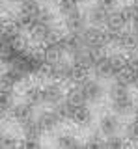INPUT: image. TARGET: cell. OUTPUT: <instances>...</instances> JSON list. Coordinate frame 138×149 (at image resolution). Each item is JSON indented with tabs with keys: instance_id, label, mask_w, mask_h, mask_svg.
I'll return each instance as SVG.
<instances>
[{
	"instance_id": "obj_32",
	"label": "cell",
	"mask_w": 138,
	"mask_h": 149,
	"mask_svg": "<svg viewBox=\"0 0 138 149\" xmlns=\"http://www.w3.org/2000/svg\"><path fill=\"white\" fill-rule=\"evenodd\" d=\"M8 114H10V110H8V108H4V106H0V121L6 118Z\"/></svg>"
},
{
	"instance_id": "obj_6",
	"label": "cell",
	"mask_w": 138,
	"mask_h": 149,
	"mask_svg": "<svg viewBox=\"0 0 138 149\" xmlns=\"http://www.w3.org/2000/svg\"><path fill=\"white\" fill-rule=\"evenodd\" d=\"M63 24H66V30L71 32V34H80V32L86 30V26L90 24L86 13H82L80 9L69 13V15L63 17Z\"/></svg>"
},
{
	"instance_id": "obj_17",
	"label": "cell",
	"mask_w": 138,
	"mask_h": 149,
	"mask_svg": "<svg viewBox=\"0 0 138 149\" xmlns=\"http://www.w3.org/2000/svg\"><path fill=\"white\" fill-rule=\"evenodd\" d=\"M52 108L56 110V114H58L63 121H67V119H73L77 106H75V104H71V102H69L67 99H63V101H60L56 106H52Z\"/></svg>"
},
{
	"instance_id": "obj_12",
	"label": "cell",
	"mask_w": 138,
	"mask_h": 149,
	"mask_svg": "<svg viewBox=\"0 0 138 149\" xmlns=\"http://www.w3.org/2000/svg\"><path fill=\"white\" fill-rule=\"evenodd\" d=\"M108 9H105L103 6H99V4H95V6H91L88 9V13H86V17H88V22L93 26H107V21H108Z\"/></svg>"
},
{
	"instance_id": "obj_18",
	"label": "cell",
	"mask_w": 138,
	"mask_h": 149,
	"mask_svg": "<svg viewBox=\"0 0 138 149\" xmlns=\"http://www.w3.org/2000/svg\"><path fill=\"white\" fill-rule=\"evenodd\" d=\"M135 78H136V71H132L129 65L125 69H121L119 73L114 74V82L121 84V86H127V88H131L132 84H135Z\"/></svg>"
},
{
	"instance_id": "obj_16",
	"label": "cell",
	"mask_w": 138,
	"mask_h": 149,
	"mask_svg": "<svg viewBox=\"0 0 138 149\" xmlns=\"http://www.w3.org/2000/svg\"><path fill=\"white\" fill-rule=\"evenodd\" d=\"M56 146L58 147H66V149H73V147H79L80 142L73 132L66 130V132H60L56 136Z\"/></svg>"
},
{
	"instance_id": "obj_38",
	"label": "cell",
	"mask_w": 138,
	"mask_h": 149,
	"mask_svg": "<svg viewBox=\"0 0 138 149\" xmlns=\"http://www.w3.org/2000/svg\"><path fill=\"white\" fill-rule=\"evenodd\" d=\"M135 102H136V108H138V95H136V99H135Z\"/></svg>"
},
{
	"instance_id": "obj_13",
	"label": "cell",
	"mask_w": 138,
	"mask_h": 149,
	"mask_svg": "<svg viewBox=\"0 0 138 149\" xmlns=\"http://www.w3.org/2000/svg\"><path fill=\"white\" fill-rule=\"evenodd\" d=\"M22 127V134H24V140H39L41 138V134L45 132L43 129H41V125H39V121L38 119H30V121H26V123H22L21 125Z\"/></svg>"
},
{
	"instance_id": "obj_9",
	"label": "cell",
	"mask_w": 138,
	"mask_h": 149,
	"mask_svg": "<svg viewBox=\"0 0 138 149\" xmlns=\"http://www.w3.org/2000/svg\"><path fill=\"white\" fill-rule=\"evenodd\" d=\"M110 101H112V112L118 116H131L136 112V102L131 97V93L118 97V99H110Z\"/></svg>"
},
{
	"instance_id": "obj_30",
	"label": "cell",
	"mask_w": 138,
	"mask_h": 149,
	"mask_svg": "<svg viewBox=\"0 0 138 149\" xmlns=\"http://www.w3.org/2000/svg\"><path fill=\"white\" fill-rule=\"evenodd\" d=\"M99 6H103L105 9H108V11H112V9H116L118 6V0H97Z\"/></svg>"
},
{
	"instance_id": "obj_4",
	"label": "cell",
	"mask_w": 138,
	"mask_h": 149,
	"mask_svg": "<svg viewBox=\"0 0 138 149\" xmlns=\"http://www.w3.org/2000/svg\"><path fill=\"white\" fill-rule=\"evenodd\" d=\"M66 54H67V49H66V39L63 37H56L54 41L45 45V49H43V56L47 63L60 62V60H63Z\"/></svg>"
},
{
	"instance_id": "obj_33",
	"label": "cell",
	"mask_w": 138,
	"mask_h": 149,
	"mask_svg": "<svg viewBox=\"0 0 138 149\" xmlns=\"http://www.w3.org/2000/svg\"><path fill=\"white\" fill-rule=\"evenodd\" d=\"M4 26H6V22H4V19H2V17H0V32H2V30H4Z\"/></svg>"
},
{
	"instance_id": "obj_2",
	"label": "cell",
	"mask_w": 138,
	"mask_h": 149,
	"mask_svg": "<svg viewBox=\"0 0 138 149\" xmlns=\"http://www.w3.org/2000/svg\"><path fill=\"white\" fill-rule=\"evenodd\" d=\"M45 63L47 62H45L43 52H26L22 56V60L17 63V67H21L22 71L30 77V74H41Z\"/></svg>"
},
{
	"instance_id": "obj_14",
	"label": "cell",
	"mask_w": 138,
	"mask_h": 149,
	"mask_svg": "<svg viewBox=\"0 0 138 149\" xmlns=\"http://www.w3.org/2000/svg\"><path fill=\"white\" fill-rule=\"evenodd\" d=\"M71 121H75L79 127H90L91 121H93V114H91V110H90L86 104H84V106H77L75 116H73Z\"/></svg>"
},
{
	"instance_id": "obj_37",
	"label": "cell",
	"mask_w": 138,
	"mask_h": 149,
	"mask_svg": "<svg viewBox=\"0 0 138 149\" xmlns=\"http://www.w3.org/2000/svg\"><path fill=\"white\" fill-rule=\"evenodd\" d=\"M4 8V0H0V9H2Z\"/></svg>"
},
{
	"instance_id": "obj_28",
	"label": "cell",
	"mask_w": 138,
	"mask_h": 149,
	"mask_svg": "<svg viewBox=\"0 0 138 149\" xmlns=\"http://www.w3.org/2000/svg\"><path fill=\"white\" fill-rule=\"evenodd\" d=\"M36 21H39V22H54V13L50 11V9H47V8H43L39 11V15H38V19Z\"/></svg>"
},
{
	"instance_id": "obj_21",
	"label": "cell",
	"mask_w": 138,
	"mask_h": 149,
	"mask_svg": "<svg viewBox=\"0 0 138 149\" xmlns=\"http://www.w3.org/2000/svg\"><path fill=\"white\" fill-rule=\"evenodd\" d=\"M24 99H26V102H30L32 106L43 104V101H41V88H39V86H30V88H26Z\"/></svg>"
},
{
	"instance_id": "obj_24",
	"label": "cell",
	"mask_w": 138,
	"mask_h": 149,
	"mask_svg": "<svg viewBox=\"0 0 138 149\" xmlns=\"http://www.w3.org/2000/svg\"><path fill=\"white\" fill-rule=\"evenodd\" d=\"M105 147H125L127 140L125 136H119V134H110V136H105Z\"/></svg>"
},
{
	"instance_id": "obj_8",
	"label": "cell",
	"mask_w": 138,
	"mask_h": 149,
	"mask_svg": "<svg viewBox=\"0 0 138 149\" xmlns=\"http://www.w3.org/2000/svg\"><path fill=\"white\" fill-rule=\"evenodd\" d=\"M121 129V121H119L118 114H105L99 119V132L103 136H110V134H118Z\"/></svg>"
},
{
	"instance_id": "obj_11",
	"label": "cell",
	"mask_w": 138,
	"mask_h": 149,
	"mask_svg": "<svg viewBox=\"0 0 138 149\" xmlns=\"http://www.w3.org/2000/svg\"><path fill=\"white\" fill-rule=\"evenodd\" d=\"M39 121V125H41V129L45 130V132H50V130H54L56 127H60V123H62V118L56 114V110H45V112H41V114L36 118Z\"/></svg>"
},
{
	"instance_id": "obj_26",
	"label": "cell",
	"mask_w": 138,
	"mask_h": 149,
	"mask_svg": "<svg viewBox=\"0 0 138 149\" xmlns=\"http://www.w3.org/2000/svg\"><path fill=\"white\" fill-rule=\"evenodd\" d=\"M110 60H112V67H114V74L119 73L121 69L127 67V58L123 54H110Z\"/></svg>"
},
{
	"instance_id": "obj_29",
	"label": "cell",
	"mask_w": 138,
	"mask_h": 149,
	"mask_svg": "<svg viewBox=\"0 0 138 149\" xmlns=\"http://www.w3.org/2000/svg\"><path fill=\"white\" fill-rule=\"evenodd\" d=\"M127 65L132 69V71L138 73V49L129 52V56H127Z\"/></svg>"
},
{
	"instance_id": "obj_20",
	"label": "cell",
	"mask_w": 138,
	"mask_h": 149,
	"mask_svg": "<svg viewBox=\"0 0 138 149\" xmlns=\"http://www.w3.org/2000/svg\"><path fill=\"white\" fill-rule=\"evenodd\" d=\"M41 9H43V6H41L39 0H22L21 2V11H24L26 15H30L34 21L38 19Z\"/></svg>"
},
{
	"instance_id": "obj_40",
	"label": "cell",
	"mask_w": 138,
	"mask_h": 149,
	"mask_svg": "<svg viewBox=\"0 0 138 149\" xmlns=\"http://www.w3.org/2000/svg\"><path fill=\"white\" fill-rule=\"evenodd\" d=\"M91 2H97V0H91Z\"/></svg>"
},
{
	"instance_id": "obj_22",
	"label": "cell",
	"mask_w": 138,
	"mask_h": 149,
	"mask_svg": "<svg viewBox=\"0 0 138 149\" xmlns=\"http://www.w3.org/2000/svg\"><path fill=\"white\" fill-rule=\"evenodd\" d=\"M123 136H125L127 142H132V143H138V121H129L125 125V130H123Z\"/></svg>"
},
{
	"instance_id": "obj_15",
	"label": "cell",
	"mask_w": 138,
	"mask_h": 149,
	"mask_svg": "<svg viewBox=\"0 0 138 149\" xmlns=\"http://www.w3.org/2000/svg\"><path fill=\"white\" fill-rule=\"evenodd\" d=\"M66 99L71 102V104H75V106H84V104H88V101H86V95H84V90H82L80 84H75V86L69 88Z\"/></svg>"
},
{
	"instance_id": "obj_1",
	"label": "cell",
	"mask_w": 138,
	"mask_h": 149,
	"mask_svg": "<svg viewBox=\"0 0 138 149\" xmlns=\"http://www.w3.org/2000/svg\"><path fill=\"white\" fill-rule=\"evenodd\" d=\"M28 32H30L32 41L41 43V45H47V43H50V41H54L58 37V30L54 28V22H39V21H36Z\"/></svg>"
},
{
	"instance_id": "obj_39",
	"label": "cell",
	"mask_w": 138,
	"mask_h": 149,
	"mask_svg": "<svg viewBox=\"0 0 138 149\" xmlns=\"http://www.w3.org/2000/svg\"><path fill=\"white\" fill-rule=\"evenodd\" d=\"M77 2H84V0H77Z\"/></svg>"
},
{
	"instance_id": "obj_19",
	"label": "cell",
	"mask_w": 138,
	"mask_h": 149,
	"mask_svg": "<svg viewBox=\"0 0 138 149\" xmlns=\"http://www.w3.org/2000/svg\"><path fill=\"white\" fill-rule=\"evenodd\" d=\"M34 22H36L34 19H32L30 15H26L24 11H21V9H19V11H17L15 15H13V19H11V24H15V26L19 28L21 32H24V30H30Z\"/></svg>"
},
{
	"instance_id": "obj_35",
	"label": "cell",
	"mask_w": 138,
	"mask_h": 149,
	"mask_svg": "<svg viewBox=\"0 0 138 149\" xmlns=\"http://www.w3.org/2000/svg\"><path fill=\"white\" fill-rule=\"evenodd\" d=\"M131 4H132V6H135V8L138 9V0H132V2H131Z\"/></svg>"
},
{
	"instance_id": "obj_34",
	"label": "cell",
	"mask_w": 138,
	"mask_h": 149,
	"mask_svg": "<svg viewBox=\"0 0 138 149\" xmlns=\"http://www.w3.org/2000/svg\"><path fill=\"white\" fill-rule=\"evenodd\" d=\"M132 88H136V90H138V73H136V78H135V84H132Z\"/></svg>"
},
{
	"instance_id": "obj_27",
	"label": "cell",
	"mask_w": 138,
	"mask_h": 149,
	"mask_svg": "<svg viewBox=\"0 0 138 149\" xmlns=\"http://www.w3.org/2000/svg\"><path fill=\"white\" fill-rule=\"evenodd\" d=\"M86 146H88V147H105V142H103V136H101V132L90 134V138H88V142H86Z\"/></svg>"
},
{
	"instance_id": "obj_3",
	"label": "cell",
	"mask_w": 138,
	"mask_h": 149,
	"mask_svg": "<svg viewBox=\"0 0 138 149\" xmlns=\"http://www.w3.org/2000/svg\"><path fill=\"white\" fill-rule=\"evenodd\" d=\"M66 99V91H63L62 84L58 80L56 82H49L45 84L43 88H41V101H43V104L47 106H56L60 101Z\"/></svg>"
},
{
	"instance_id": "obj_25",
	"label": "cell",
	"mask_w": 138,
	"mask_h": 149,
	"mask_svg": "<svg viewBox=\"0 0 138 149\" xmlns=\"http://www.w3.org/2000/svg\"><path fill=\"white\" fill-rule=\"evenodd\" d=\"M19 146L17 138L13 136L11 132H6V130H0V147H15Z\"/></svg>"
},
{
	"instance_id": "obj_5",
	"label": "cell",
	"mask_w": 138,
	"mask_h": 149,
	"mask_svg": "<svg viewBox=\"0 0 138 149\" xmlns=\"http://www.w3.org/2000/svg\"><path fill=\"white\" fill-rule=\"evenodd\" d=\"M80 86H82V90H84V95H86V101L88 102H99L101 99L105 97V88H103V84H101L97 78H90V77H86L82 82H79Z\"/></svg>"
},
{
	"instance_id": "obj_36",
	"label": "cell",
	"mask_w": 138,
	"mask_h": 149,
	"mask_svg": "<svg viewBox=\"0 0 138 149\" xmlns=\"http://www.w3.org/2000/svg\"><path fill=\"white\" fill-rule=\"evenodd\" d=\"M10 2H15V4H21L22 0H10Z\"/></svg>"
},
{
	"instance_id": "obj_7",
	"label": "cell",
	"mask_w": 138,
	"mask_h": 149,
	"mask_svg": "<svg viewBox=\"0 0 138 149\" xmlns=\"http://www.w3.org/2000/svg\"><path fill=\"white\" fill-rule=\"evenodd\" d=\"M91 71L93 74L99 78V80H108V78H114V67H112V60L110 56H101V58L95 60V63L91 65Z\"/></svg>"
},
{
	"instance_id": "obj_10",
	"label": "cell",
	"mask_w": 138,
	"mask_h": 149,
	"mask_svg": "<svg viewBox=\"0 0 138 149\" xmlns=\"http://www.w3.org/2000/svg\"><path fill=\"white\" fill-rule=\"evenodd\" d=\"M11 116H13V119L15 121H19V123H26V121H30V119H34L36 118V110H34V106L30 104V102H17V104H13V108H11Z\"/></svg>"
},
{
	"instance_id": "obj_31",
	"label": "cell",
	"mask_w": 138,
	"mask_h": 149,
	"mask_svg": "<svg viewBox=\"0 0 138 149\" xmlns=\"http://www.w3.org/2000/svg\"><path fill=\"white\" fill-rule=\"evenodd\" d=\"M22 146H26V147H39V140H24Z\"/></svg>"
},
{
	"instance_id": "obj_23",
	"label": "cell",
	"mask_w": 138,
	"mask_h": 149,
	"mask_svg": "<svg viewBox=\"0 0 138 149\" xmlns=\"http://www.w3.org/2000/svg\"><path fill=\"white\" fill-rule=\"evenodd\" d=\"M77 9H80L77 0H58V11L62 13L63 17L69 15V13H73V11H77Z\"/></svg>"
}]
</instances>
